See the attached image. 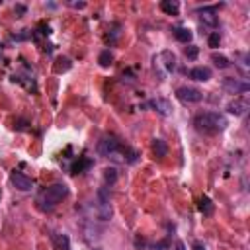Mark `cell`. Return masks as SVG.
Masks as SVG:
<instances>
[{
	"mask_svg": "<svg viewBox=\"0 0 250 250\" xmlns=\"http://www.w3.org/2000/svg\"><path fill=\"white\" fill-rule=\"evenodd\" d=\"M98 154L107 156V158H115L119 162H135L139 156L137 150H133L131 146H125L115 135L102 137V141L98 143Z\"/></svg>",
	"mask_w": 250,
	"mask_h": 250,
	"instance_id": "cell-1",
	"label": "cell"
},
{
	"mask_svg": "<svg viewBox=\"0 0 250 250\" xmlns=\"http://www.w3.org/2000/svg\"><path fill=\"white\" fill-rule=\"evenodd\" d=\"M66 195H68V186L57 182V184H51V186H47L45 189H41V191L37 193L35 205H37L39 211L49 213V211H53Z\"/></svg>",
	"mask_w": 250,
	"mask_h": 250,
	"instance_id": "cell-2",
	"label": "cell"
},
{
	"mask_svg": "<svg viewBox=\"0 0 250 250\" xmlns=\"http://www.w3.org/2000/svg\"><path fill=\"white\" fill-rule=\"evenodd\" d=\"M193 125L199 133H205V135H217L221 131L227 129V117L223 113H217V111H205V113H199L195 119H193Z\"/></svg>",
	"mask_w": 250,
	"mask_h": 250,
	"instance_id": "cell-3",
	"label": "cell"
},
{
	"mask_svg": "<svg viewBox=\"0 0 250 250\" xmlns=\"http://www.w3.org/2000/svg\"><path fill=\"white\" fill-rule=\"evenodd\" d=\"M152 66H154L158 76L166 78V76H170L176 70V55L172 51H160L158 55H154Z\"/></svg>",
	"mask_w": 250,
	"mask_h": 250,
	"instance_id": "cell-4",
	"label": "cell"
},
{
	"mask_svg": "<svg viewBox=\"0 0 250 250\" xmlns=\"http://www.w3.org/2000/svg\"><path fill=\"white\" fill-rule=\"evenodd\" d=\"M94 211L96 217L100 221H107L111 217V203H109V195L105 189H98L96 197H94Z\"/></svg>",
	"mask_w": 250,
	"mask_h": 250,
	"instance_id": "cell-5",
	"label": "cell"
},
{
	"mask_svg": "<svg viewBox=\"0 0 250 250\" xmlns=\"http://www.w3.org/2000/svg\"><path fill=\"white\" fill-rule=\"evenodd\" d=\"M176 98L182 104H197L203 100V92L197 88H191V86H180L176 90Z\"/></svg>",
	"mask_w": 250,
	"mask_h": 250,
	"instance_id": "cell-6",
	"label": "cell"
},
{
	"mask_svg": "<svg viewBox=\"0 0 250 250\" xmlns=\"http://www.w3.org/2000/svg\"><path fill=\"white\" fill-rule=\"evenodd\" d=\"M221 86H223V90H227L229 94H244V92L250 90V84H248V82H244V80H240V78H234V76L223 78V80H221Z\"/></svg>",
	"mask_w": 250,
	"mask_h": 250,
	"instance_id": "cell-7",
	"label": "cell"
},
{
	"mask_svg": "<svg viewBox=\"0 0 250 250\" xmlns=\"http://www.w3.org/2000/svg\"><path fill=\"white\" fill-rule=\"evenodd\" d=\"M10 182H12V186H14L18 191H29V189L33 188V180L27 178L25 174L18 172V170H14V172L10 174Z\"/></svg>",
	"mask_w": 250,
	"mask_h": 250,
	"instance_id": "cell-8",
	"label": "cell"
},
{
	"mask_svg": "<svg viewBox=\"0 0 250 250\" xmlns=\"http://www.w3.org/2000/svg\"><path fill=\"white\" fill-rule=\"evenodd\" d=\"M248 109H250V102H248V98H244V96H236V98H234L232 102H229V105H227V111L232 113V115H244Z\"/></svg>",
	"mask_w": 250,
	"mask_h": 250,
	"instance_id": "cell-9",
	"label": "cell"
},
{
	"mask_svg": "<svg viewBox=\"0 0 250 250\" xmlns=\"http://www.w3.org/2000/svg\"><path fill=\"white\" fill-rule=\"evenodd\" d=\"M150 107H154L160 115H164V117H168V115H172V102L170 100H166V98H154V100H150Z\"/></svg>",
	"mask_w": 250,
	"mask_h": 250,
	"instance_id": "cell-10",
	"label": "cell"
},
{
	"mask_svg": "<svg viewBox=\"0 0 250 250\" xmlns=\"http://www.w3.org/2000/svg\"><path fill=\"white\" fill-rule=\"evenodd\" d=\"M189 78L199 80V82H207L211 78V68L209 66H195L189 70Z\"/></svg>",
	"mask_w": 250,
	"mask_h": 250,
	"instance_id": "cell-11",
	"label": "cell"
},
{
	"mask_svg": "<svg viewBox=\"0 0 250 250\" xmlns=\"http://www.w3.org/2000/svg\"><path fill=\"white\" fill-rule=\"evenodd\" d=\"M51 242H53L55 250H70V240H68L66 234L53 232V234H51Z\"/></svg>",
	"mask_w": 250,
	"mask_h": 250,
	"instance_id": "cell-12",
	"label": "cell"
},
{
	"mask_svg": "<svg viewBox=\"0 0 250 250\" xmlns=\"http://www.w3.org/2000/svg\"><path fill=\"white\" fill-rule=\"evenodd\" d=\"M199 20H201V23H205V25H211V27L217 25V14H215L213 8H203V10H199Z\"/></svg>",
	"mask_w": 250,
	"mask_h": 250,
	"instance_id": "cell-13",
	"label": "cell"
},
{
	"mask_svg": "<svg viewBox=\"0 0 250 250\" xmlns=\"http://www.w3.org/2000/svg\"><path fill=\"white\" fill-rule=\"evenodd\" d=\"M160 10L164 14H168V16H176L180 12V4L176 0H162L160 2Z\"/></svg>",
	"mask_w": 250,
	"mask_h": 250,
	"instance_id": "cell-14",
	"label": "cell"
},
{
	"mask_svg": "<svg viewBox=\"0 0 250 250\" xmlns=\"http://www.w3.org/2000/svg\"><path fill=\"white\" fill-rule=\"evenodd\" d=\"M174 37H176L180 43H189V41L193 39V33H191V29H188V27H176V29H174Z\"/></svg>",
	"mask_w": 250,
	"mask_h": 250,
	"instance_id": "cell-15",
	"label": "cell"
},
{
	"mask_svg": "<svg viewBox=\"0 0 250 250\" xmlns=\"http://www.w3.org/2000/svg\"><path fill=\"white\" fill-rule=\"evenodd\" d=\"M152 150H154V154H156L158 158H162V156L168 154V145H166L162 139H154V141H152Z\"/></svg>",
	"mask_w": 250,
	"mask_h": 250,
	"instance_id": "cell-16",
	"label": "cell"
},
{
	"mask_svg": "<svg viewBox=\"0 0 250 250\" xmlns=\"http://www.w3.org/2000/svg\"><path fill=\"white\" fill-rule=\"evenodd\" d=\"M90 166H92V160H90V158H84V156H80V158L74 162V166H72V174H80V172L88 170Z\"/></svg>",
	"mask_w": 250,
	"mask_h": 250,
	"instance_id": "cell-17",
	"label": "cell"
},
{
	"mask_svg": "<svg viewBox=\"0 0 250 250\" xmlns=\"http://www.w3.org/2000/svg\"><path fill=\"white\" fill-rule=\"evenodd\" d=\"M211 61L215 62L217 68H229V66H230V61H229L225 55H219V53H213V55H211Z\"/></svg>",
	"mask_w": 250,
	"mask_h": 250,
	"instance_id": "cell-18",
	"label": "cell"
},
{
	"mask_svg": "<svg viewBox=\"0 0 250 250\" xmlns=\"http://www.w3.org/2000/svg\"><path fill=\"white\" fill-rule=\"evenodd\" d=\"M199 211L203 213V215H211L213 213V203H211V199L209 197H201V201H199Z\"/></svg>",
	"mask_w": 250,
	"mask_h": 250,
	"instance_id": "cell-19",
	"label": "cell"
},
{
	"mask_svg": "<svg viewBox=\"0 0 250 250\" xmlns=\"http://www.w3.org/2000/svg\"><path fill=\"white\" fill-rule=\"evenodd\" d=\"M111 61H113V55H111L109 51H102L100 57H98V62H100V66H104V68H107V66L111 64Z\"/></svg>",
	"mask_w": 250,
	"mask_h": 250,
	"instance_id": "cell-20",
	"label": "cell"
},
{
	"mask_svg": "<svg viewBox=\"0 0 250 250\" xmlns=\"http://www.w3.org/2000/svg\"><path fill=\"white\" fill-rule=\"evenodd\" d=\"M236 59H238L236 66L242 70V74H246L248 72V55L246 53H236Z\"/></svg>",
	"mask_w": 250,
	"mask_h": 250,
	"instance_id": "cell-21",
	"label": "cell"
},
{
	"mask_svg": "<svg viewBox=\"0 0 250 250\" xmlns=\"http://www.w3.org/2000/svg\"><path fill=\"white\" fill-rule=\"evenodd\" d=\"M104 180H105L107 184H113V182L117 180V172H115V168H105V170H104Z\"/></svg>",
	"mask_w": 250,
	"mask_h": 250,
	"instance_id": "cell-22",
	"label": "cell"
},
{
	"mask_svg": "<svg viewBox=\"0 0 250 250\" xmlns=\"http://www.w3.org/2000/svg\"><path fill=\"white\" fill-rule=\"evenodd\" d=\"M207 43H209V47H219V43H221V35H219V31H213V33H209V37H207Z\"/></svg>",
	"mask_w": 250,
	"mask_h": 250,
	"instance_id": "cell-23",
	"label": "cell"
},
{
	"mask_svg": "<svg viewBox=\"0 0 250 250\" xmlns=\"http://www.w3.org/2000/svg\"><path fill=\"white\" fill-rule=\"evenodd\" d=\"M186 57H188V59H195V57H197V47H195V45H189V47L186 49Z\"/></svg>",
	"mask_w": 250,
	"mask_h": 250,
	"instance_id": "cell-24",
	"label": "cell"
},
{
	"mask_svg": "<svg viewBox=\"0 0 250 250\" xmlns=\"http://www.w3.org/2000/svg\"><path fill=\"white\" fill-rule=\"evenodd\" d=\"M168 246H166V242L162 240V242H156V244H152V250H166Z\"/></svg>",
	"mask_w": 250,
	"mask_h": 250,
	"instance_id": "cell-25",
	"label": "cell"
},
{
	"mask_svg": "<svg viewBox=\"0 0 250 250\" xmlns=\"http://www.w3.org/2000/svg\"><path fill=\"white\" fill-rule=\"evenodd\" d=\"M174 250H186V244H184L182 240H178V242L174 244Z\"/></svg>",
	"mask_w": 250,
	"mask_h": 250,
	"instance_id": "cell-26",
	"label": "cell"
},
{
	"mask_svg": "<svg viewBox=\"0 0 250 250\" xmlns=\"http://www.w3.org/2000/svg\"><path fill=\"white\" fill-rule=\"evenodd\" d=\"M70 6H72V8H84L86 4H84V2H70Z\"/></svg>",
	"mask_w": 250,
	"mask_h": 250,
	"instance_id": "cell-27",
	"label": "cell"
},
{
	"mask_svg": "<svg viewBox=\"0 0 250 250\" xmlns=\"http://www.w3.org/2000/svg\"><path fill=\"white\" fill-rule=\"evenodd\" d=\"M193 250H205V246L201 242H193Z\"/></svg>",
	"mask_w": 250,
	"mask_h": 250,
	"instance_id": "cell-28",
	"label": "cell"
},
{
	"mask_svg": "<svg viewBox=\"0 0 250 250\" xmlns=\"http://www.w3.org/2000/svg\"><path fill=\"white\" fill-rule=\"evenodd\" d=\"M0 197H2V191H0Z\"/></svg>",
	"mask_w": 250,
	"mask_h": 250,
	"instance_id": "cell-29",
	"label": "cell"
}]
</instances>
